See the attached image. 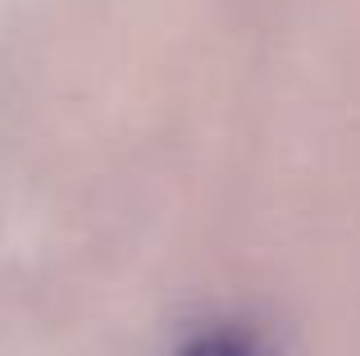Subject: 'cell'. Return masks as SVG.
Here are the masks:
<instances>
[{"label":"cell","mask_w":360,"mask_h":356,"mask_svg":"<svg viewBox=\"0 0 360 356\" xmlns=\"http://www.w3.org/2000/svg\"><path fill=\"white\" fill-rule=\"evenodd\" d=\"M178 356H260L251 348V338H242V333H201V338H192Z\"/></svg>","instance_id":"6da1fadb"}]
</instances>
